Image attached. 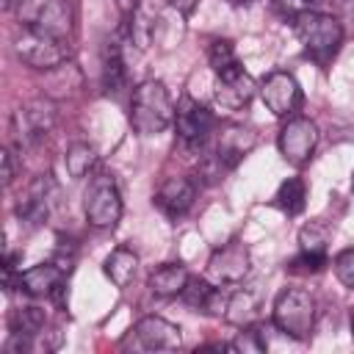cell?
Segmentation results:
<instances>
[{
    "mask_svg": "<svg viewBox=\"0 0 354 354\" xmlns=\"http://www.w3.org/2000/svg\"><path fill=\"white\" fill-rule=\"evenodd\" d=\"M136 268H138V254H136L133 249H127V246H116V249L105 257V263H102L105 277H108L116 288H127L130 279L136 277Z\"/></svg>",
    "mask_w": 354,
    "mask_h": 354,
    "instance_id": "cell-22",
    "label": "cell"
},
{
    "mask_svg": "<svg viewBox=\"0 0 354 354\" xmlns=\"http://www.w3.org/2000/svg\"><path fill=\"white\" fill-rule=\"evenodd\" d=\"M249 274V249L241 241H230L207 260V279L213 285H238Z\"/></svg>",
    "mask_w": 354,
    "mask_h": 354,
    "instance_id": "cell-10",
    "label": "cell"
},
{
    "mask_svg": "<svg viewBox=\"0 0 354 354\" xmlns=\"http://www.w3.org/2000/svg\"><path fill=\"white\" fill-rule=\"evenodd\" d=\"M86 218L97 230H108L122 218V194L111 174H97L86 191Z\"/></svg>",
    "mask_w": 354,
    "mask_h": 354,
    "instance_id": "cell-6",
    "label": "cell"
},
{
    "mask_svg": "<svg viewBox=\"0 0 354 354\" xmlns=\"http://www.w3.org/2000/svg\"><path fill=\"white\" fill-rule=\"evenodd\" d=\"M174 124H177V136L183 138V144L188 147H199L207 141V136L213 133V113L194 97L183 94L177 108H174Z\"/></svg>",
    "mask_w": 354,
    "mask_h": 354,
    "instance_id": "cell-9",
    "label": "cell"
},
{
    "mask_svg": "<svg viewBox=\"0 0 354 354\" xmlns=\"http://www.w3.org/2000/svg\"><path fill=\"white\" fill-rule=\"evenodd\" d=\"M14 3H19V0H0V6H3V8H11Z\"/></svg>",
    "mask_w": 354,
    "mask_h": 354,
    "instance_id": "cell-33",
    "label": "cell"
},
{
    "mask_svg": "<svg viewBox=\"0 0 354 354\" xmlns=\"http://www.w3.org/2000/svg\"><path fill=\"white\" fill-rule=\"evenodd\" d=\"M293 30H296V39L301 41L304 53L321 66H326L343 44V25L335 17L321 14V11L299 14L293 22Z\"/></svg>",
    "mask_w": 354,
    "mask_h": 354,
    "instance_id": "cell-2",
    "label": "cell"
},
{
    "mask_svg": "<svg viewBox=\"0 0 354 354\" xmlns=\"http://www.w3.org/2000/svg\"><path fill=\"white\" fill-rule=\"evenodd\" d=\"M252 147H254V133L246 130V127H241V124H230V127H224L221 136H218L216 158H218V163H221L224 169H235Z\"/></svg>",
    "mask_w": 354,
    "mask_h": 354,
    "instance_id": "cell-18",
    "label": "cell"
},
{
    "mask_svg": "<svg viewBox=\"0 0 354 354\" xmlns=\"http://www.w3.org/2000/svg\"><path fill=\"white\" fill-rule=\"evenodd\" d=\"M315 144H318V127L307 116H290L277 138V147L290 166H304L315 152Z\"/></svg>",
    "mask_w": 354,
    "mask_h": 354,
    "instance_id": "cell-7",
    "label": "cell"
},
{
    "mask_svg": "<svg viewBox=\"0 0 354 354\" xmlns=\"http://www.w3.org/2000/svg\"><path fill=\"white\" fill-rule=\"evenodd\" d=\"M17 19L25 30L55 39H69L75 30V11L69 0H19Z\"/></svg>",
    "mask_w": 354,
    "mask_h": 354,
    "instance_id": "cell-3",
    "label": "cell"
},
{
    "mask_svg": "<svg viewBox=\"0 0 354 354\" xmlns=\"http://www.w3.org/2000/svg\"><path fill=\"white\" fill-rule=\"evenodd\" d=\"M14 50H17V58L22 64H28L30 69L50 72L69 61V39L41 36V33H30V30H25L22 39H17Z\"/></svg>",
    "mask_w": 354,
    "mask_h": 354,
    "instance_id": "cell-5",
    "label": "cell"
},
{
    "mask_svg": "<svg viewBox=\"0 0 354 354\" xmlns=\"http://www.w3.org/2000/svg\"><path fill=\"white\" fill-rule=\"evenodd\" d=\"M260 315V293L254 288H241L232 296H227V310L224 318L235 326H252Z\"/></svg>",
    "mask_w": 354,
    "mask_h": 354,
    "instance_id": "cell-19",
    "label": "cell"
},
{
    "mask_svg": "<svg viewBox=\"0 0 354 354\" xmlns=\"http://www.w3.org/2000/svg\"><path fill=\"white\" fill-rule=\"evenodd\" d=\"M53 196H55V183L50 174H41L30 183V188L25 191V196L17 202V218L25 227H41L50 218V207H53Z\"/></svg>",
    "mask_w": 354,
    "mask_h": 354,
    "instance_id": "cell-13",
    "label": "cell"
},
{
    "mask_svg": "<svg viewBox=\"0 0 354 354\" xmlns=\"http://www.w3.org/2000/svg\"><path fill=\"white\" fill-rule=\"evenodd\" d=\"M124 80H127V69H124L122 44L116 39H111L102 50V88L108 94H119Z\"/></svg>",
    "mask_w": 354,
    "mask_h": 354,
    "instance_id": "cell-21",
    "label": "cell"
},
{
    "mask_svg": "<svg viewBox=\"0 0 354 354\" xmlns=\"http://www.w3.org/2000/svg\"><path fill=\"white\" fill-rule=\"evenodd\" d=\"M227 3H232V6H243V3H249V0H227Z\"/></svg>",
    "mask_w": 354,
    "mask_h": 354,
    "instance_id": "cell-35",
    "label": "cell"
},
{
    "mask_svg": "<svg viewBox=\"0 0 354 354\" xmlns=\"http://www.w3.org/2000/svg\"><path fill=\"white\" fill-rule=\"evenodd\" d=\"M183 301L194 310H202L207 315H224L227 310V296L221 293V285H213L210 279L202 277H188V285L183 288Z\"/></svg>",
    "mask_w": 354,
    "mask_h": 354,
    "instance_id": "cell-17",
    "label": "cell"
},
{
    "mask_svg": "<svg viewBox=\"0 0 354 354\" xmlns=\"http://www.w3.org/2000/svg\"><path fill=\"white\" fill-rule=\"evenodd\" d=\"M254 91H257V86H254L252 75L241 64H235V66H230V69H224V72L216 75V91H213V97H216V105L224 108V111H241V108H246L252 102Z\"/></svg>",
    "mask_w": 354,
    "mask_h": 354,
    "instance_id": "cell-11",
    "label": "cell"
},
{
    "mask_svg": "<svg viewBox=\"0 0 354 354\" xmlns=\"http://www.w3.org/2000/svg\"><path fill=\"white\" fill-rule=\"evenodd\" d=\"M326 241H329V232L326 227L310 221L307 227H301L299 232V243H301V252H313V254H326Z\"/></svg>",
    "mask_w": 354,
    "mask_h": 354,
    "instance_id": "cell-27",
    "label": "cell"
},
{
    "mask_svg": "<svg viewBox=\"0 0 354 354\" xmlns=\"http://www.w3.org/2000/svg\"><path fill=\"white\" fill-rule=\"evenodd\" d=\"M44 321H47L44 310L30 304V307H17L8 318V326H11V332H19V335H28L36 340L44 332Z\"/></svg>",
    "mask_w": 354,
    "mask_h": 354,
    "instance_id": "cell-25",
    "label": "cell"
},
{
    "mask_svg": "<svg viewBox=\"0 0 354 354\" xmlns=\"http://www.w3.org/2000/svg\"><path fill=\"white\" fill-rule=\"evenodd\" d=\"M174 122V105L169 88L160 80H144L130 100V127L138 136H158Z\"/></svg>",
    "mask_w": 354,
    "mask_h": 354,
    "instance_id": "cell-1",
    "label": "cell"
},
{
    "mask_svg": "<svg viewBox=\"0 0 354 354\" xmlns=\"http://www.w3.org/2000/svg\"><path fill=\"white\" fill-rule=\"evenodd\" d=\"M188 268L183 266V263H166V266H160V268H155L152 274H149V290L155 293V296H163V299H169V296H180L183 293V288L188 285Z\"/></svg>",
    "mask_w": 354,
    "mask_h": 354,
    "instance_id": "cell-20",
    "label": "cell"
},
{
    "mask_svg": "<svg viewBox=\"0 0 354 354\" xmlns=\"http://www.w3.org/2000/svg\"><path fill=\"white\" fill-rule=\"evenodd\" d=\"M194 199H196V185L188 180V177H169L158 194H155V205L163 216L169 218H180L185 216L191 207H194Z\"/></svg>",
    "mask_w": 354,
    "mask_h": 354,
    "instance_id": "cell-15",
    "label": "cell"
},
{
    "mask_svg": "<svg viewBox=\"0 0 354 354\" xmlns=\"http://www.w3.org/2000/svg\"><path fill=\"white\" fill-rule=\"evenodd\" d=\"M326 266V254H313V252H301L296 260H290V271H301V274H318Z\"/></svg>",
    "mask_w": 354,
    "mask_h": 354,
    "instance_id": "cell-29",
    "label": "cell"
},
{
    "mask_svg": "<svg viewBox=\"0 0 354 354\" xmlns=\"http://www.w3.org/2000/svg\"><path fill=\"white\" fill-rule=\"evenodd\" d=\"M64 277L66 271L50 260V263H39V266H30L28 271H19V279H17V288L28 296H53L58 288H64Z\"/></svg>",
    "mask_w": 354,
    "mask_h": 354,
    "instance_id": "cell-16",
    "label": "cell"
},
{
    "mask_svg": "<svg viewBox=\"0 0 354 354\" xmlns=\"http://www.w3.org/2000/svg\"><path fill=\"white\" fill-rule=\"evenodd\" d=\"M351 335H354V310H351Z\"/></svg>",
    "mask_w": 354,
    "mask_h": 354,
    "instance_id": "cell-36",
    "label": "cell"
},
{
    "mask_svg": "<svg viewBox=\"0 0 354 354\" xmlns=\"http://www.w3.org/2000/svg\"><path fill=\"white\" fill-rule=\"evenodd\" d=\"M3 185H11L14 177H17V163H14V152L11 149H3Z\"/></svg>",
    "mask_w": 354,
    "mask_h": 354,
    "instance_id": "cell-31",
    "label": "cell"
},
{
    "mask_svg": "<svg viewBox=\"0 0 354 354\" xmlns=\"http://www.w3.org/2000/svg\"><path fill=\"white\" fill-rule=\"evenodd\" d=\"M277 207L282 210V213H288V216H299L301 210H304V205H307V185H304V180L301 177H288L282 185H279V191H277Z\"/></svg>",
    "mask_w": 354,
    "mask_h": 354,
    "instance_id": "cell-23",
    "label": "cell"
},
{
    "mask_svg": "<svg viewBox=\"0 0 354 354\" xmlns=\"http://www.w3.org/2000/svg\"><path fill=\"white\" fill-rule=\"evenodd\" d=\"M133 335L138 340L141 348L147 351H174L183 343L180 326L160 318V315H147L133 326Z\"/></svg>",
    "mask_w": 354,
    "mask_h": 354,
    "instance_id": "cell-14",
    "label": "cell"
},
{
    "mask_svg": "<svg viewBox=\"0 0 354 354\" xmlns=\"http://www.w3.org/2000/svg\"><path fill=\"white\" fill-rule=\"evenodd\" d=\"M274 326L293 337V340H304L310 337L313 326H315V299L310 290L304 288H282L279 296L274 299V310H271Z\"/></svg>",
    "mask_w": 354,
    "mask_h": 354,
    "instance_id": "cell-4",
    "label": "cell"
},
{
    "mask_svg": "<svg viewBox=\"0 0 354 354\" xmlns=\"http://www.w3.org/2000/svg\"><path fill=\"white\" fill-rule=\"evenodd\" d=\"M351 191H354V174H351Z\"/></svg>",
    "mask_w": 354,
    "mask_h": 354,
    "instance_id": "cell-37",
    "label": "cell"
},
{
    "mask_svg": "<svg viewBox=\"0 0 354 354\" xmlns=\"http://www.w3.org/2000/svg\"><path fill=\"white\" fill-rule=\"evenodd\" d=\"M207 61H210V66H213L216 75L224 72V69H230V66H235V64H241L238 55H235L232 41H227V39H213V41H210V47H207Z\"/></svg>",
    "mask_w": 354,
    "mask_h": 354,
    "instance_id": "cell-26",
    "label": "cell"
},
{
    "mask_svg": "<svg viewBox=\"0 0 354 354\" xmlns=\"http://www.w3.org/2000/svg\"><path fill=\"white\" fill-rule=\"evenodd\" d=\"M321 0H274V8L282 14V17H299V14H307L318 6Z\"/></svg>",
    "mask_w": 354,
    "mask_h": 354,
    "instance_id": "cell-30",
    "label": "cell"
},
{
    "mask_svg": "<svg viewBox=\"0 0 354 354\" xmlns=\"http://www.w3.org/2000/svg\"><path fill=\"white\" fill-rule=\"evenodd\" d=\"M64 166H66V174L72 180H80V177H86L97 166V149L91 144H86V141L72 144L66 149V155H64Z\"/></svg>",
    "mask_w": 354,
    "mask_h": 354,
    "instance_id": "cell-24",
    "label": "cell"
},
{
    "mask_svg": "<svg viewBox=\"0 0 354 354\" xmlns=\"http://www.w3.org/2000/svg\"><path fill=\"white\" fill-rule=\"evenodd\" d=\"M332 266H335V277H337L346 288L354 290V249H343V252H337L335 260H332Z\"/></svg>",
    "mask_w": 354,
    "mask_h": 354,
    "instance_id": "cell-28",
    "label": "cell"
},
{
    "mask_svg": "<svg viewBox=\"0 0 354 354\" xmlns=\"http://www.w3.org/2000/svg\"><path fill=\"white\" fill-rule=\"evenodd\" d=\"M169 3H171L174 11H180V14H191V11L196 8L199 0H169Z\"/></svg>",
    "mask_w": 354,
    "mask_h": 354,
    "instance_id": "cell-32",
    "label": "cell"
},
{
    "mask_svg": "<svg viewBox=\"0 0 354 354\" xmlns=\"http://www.w3.org/2000/svg\"><path fill=\"white\" fill-rule=\"evenodd\" d=\"M55 119H58V111H55V105H53L50 97H36V100H30V102H28L25 108H19L17 116H14L19 141H22V144H36V141H41V138L55 127Z\"/></svg>",
    "mask_w": 354,
    "mask_h": 354,
    "instance_id": "cell-12",
    "label": "cell"
},
{
    "mask_svg": "<svg viewBox=\"0 0 354 354\" xmlns=\"http://www.w3.org/2000/svg\"><path fill=\"white\" fill-rule=\"evenodd\" d=\"M119 6H122L124 11H130V0H119Z\"/></svg>",
    "mask_w": 354,
    "mask_h": 354,
    "instance_id": "cell-34",
    "label": "cell"
},
{
    "mask_svg": "<svg viewBox=\"0 0 354 354\" xmlns=\"http://www.w3.org/2000/svg\"><path fill=\"white\" fill-rule=\"evenodd\" d=\"M257 91H260L263 105H266L274 116H290V113L299 111L301 102H304V94H301L299 80H296L290 72H282V69L266 75Z\"/></svg>",
    "mask_w": 354,
    "mask_h": 354,
    "instance_id": "cell-8",
    "label": "cell"
}]
</instances>
